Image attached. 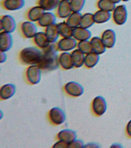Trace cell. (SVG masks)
<instances>
[{"label":"cell","mask_w":131,"mask_h":148,"mask_svg":"<svg viewBox=\"0 0 131 148\" xmlns=\"http://www.w3.org/2000/svg\"><path fill=\"white\" fill-rule=\"evenodd\" d=\"M19 30L21 35L26 38H33L37 31L35 25L30 21L21 23L19 25Z\"/></svg>","instance_id":"cell-4"},{"label":"cell","mask_w":131,"mask_h":148,"mask_svg":"<svg viewBox=\"0 0 131 148\" xmlns=\"http://www.w3.org/2000/svg\"><path fill=\"white\" fill-rule=\"evenodd\" d=\"M101 39L106 48H112L115 43V33L112 29L105 30L102 34Z\"/></svg>","instance_id":"cell-14"},{"label":"cell","mask_w":131,"mask_h":148,"mask_svg":"<svg viewBox=\"0 0 131 148\" xmlns=\"http://www.w3.org/2000/svg\"><path fill=\"white\" fill-rule=\"evenodd\" d=\"M1 62H4L6 60V55L5 52L1 51Z\"/></svg>","instance_id":"cell-38"},{"label":"cell","mask_w":131,"mask_h":148,"mask_svg":"<svg viewBox=\"0 0 131 148\" xmlns=\"http://www.w3.org/2000/svg\"><path fill=\"white\" fill-rule=\"evenodd\" d=\"M45 33L50 42L53 43L57 40L59 35L58 25L54 23L46 27L45 30Z\"/></svg>","instance_id":"cell-17"},{"label":"cell","mask_w":131,"mask_h":148,"mask_svg":"<svg viewBox=\"0 0 131 148\" xmlns=\"http://www.w3.org/2000/svg\"><path fill=\"white\" fill-rule=\"evenodd\" d=\"M111 17L110 12L100 10L94 14V19L95 23L97 24H102L107 22Z\"/></svg>","instance_id":"cell-28"},{"label":"cell","mask_w":131,"mask_h":148,"mask_svg":"<svg viewBox=\"0 0 131 148\" xmlns=\"http://www.w3.org/2000/svg\"><path fill=\"white\" fill-rule=\"evenodd\" d=\"M83 142L81 140H75L69 145V148H83L84 147Z\"/></svg>","instance_id":"cell-34"},{"label":"cell","mask_w":131,"mask_h":148,"mask_svg":"<svg viewBox=\"0 0 131 148\" xmlns=\"http://www.w3.org/2000/svg\"><path fill=\"white\" fill-rule=\"evenodd\" d=\"M126 129L128 135L131 137V120L128 123Z\"/></svg>","instance_id":"cell-36"},{"label":"cell","mask_w":131,"mask_h":148,"mask_svg":"<svg viewBox=\"0 0 131 148\" xmlns=\"http://www.w3.org/2000/svg\"><path fill=\"white\" fill-rule=\"evenodd\" d=\"M65 89L67 93L72 97H78L81 96L83 92V88L79 83L74 82L67 83Z\"/></svg>","instance_id":"cell-11"},{"label":"cell","mask_w":131,"mask_h":148,"mask_svg":"<svg viewBox=\"0 0 131 148\" xmlns=\"http://www.w3.org/2000/svg\"><path fill=\"white\" fill-rule=\"evenodd\" d=\"M15 91V86L14 84H5L1 88L0 91L1 98L3 99H9L14 95Z\"/></svg>","instance_id":"cell-24"},{"label":"cell","mask_w":131,"mask_h":148,"mask_svg":"<svg viewBox=\"0 0 131 148\" xmlns=\"http://www.w3.org/2000/svg\"><path fill=\"white\" fill-rule=\"evenodd\" d=\"M42 54V51L35 47H27L20 52L19 58L25 64H37L41 58Z\"/></svg>","instance_id":"cell-2"},{"label":"cell","mask_w":131,"mask_h":148,"mask_svg":"<svg viewBox=\"0 0 131 148\" xmlns=\"http://www.w3.org/2000/svg\"><path fill=\"white\" fill-rule=\"evenodd\" d=\"M72 12L70 1L61 0L55 11V16L60 18L68 17Z\"/></svg>","instance_id":"cell-5"},{"label":"cell","mask_w":131,"mask_h":148,"mask_svg":"<svg viewBox=\"0 0 131 148\" xmlns=\"http://www.w3.org/2000/svg\"><path fill=\"white\" fill-rule=\"evenodd\" d=\"M55 45L50 43L42 49V56L39 62L37 65L41 70L50 71L58 68L59 62Z\"/></svg>","instance_id":"cell-1"},{"label":"cell","mask_w":131,"mask_h":148,"mask_svg":"<svg viewBox=\"0 0 131 148\" xmlns=\"http://www.w3.org/2000/svg\"><path fill=\"white\" fill-rule=\"evenodd\" d=\"M99 147L98 145L94 143H88L84 146L85 148H99Z\"/></svg>","instance_id":"cell-37"},{"label":"cell","mask_w":131,"mask_h":148,"mask_svg":"<svg viewBox=\"0 0 131 148\" xmlns=\"http://www.w3.org/2000/svg\"><path fill=\"white\" fill-rule=\"evenodd\" d=\"M61 0H38L37 2V5L39 6L47 11L56 9Z\"/></svg>","instance_id":"cell-25"},{"label":"cell","mask_w":131,"mask_h":148,"mask_svg":"<svg viewBox=\"0 0 131 148\" xmlns=\"http://www.w3.org/2000/svg\"><path fill=\"white\" fill-rule=\"evenodd\" d=\"M107 105L105 99L102 96H97L94 98L92 103V110L98 116L104 114L107 110Z\"/></svg>","instance_id":"cell-7"},{"label":"cell","mask_w":131,"mask_h":148,"mask_svg":"<svg viewBox=\"0 0 131 148\" xmlns=\"http://www.w3.org/2000/svg\"><path fill=\"white\" fill-rule=\"evenodd\" d=\"M95 23L94 14L88 13L82 16L80 26L84 28L88 29L93 25Z\"/></svg>","instance_id":"cell-30"},{"label":"cell","mask_w":131,"mask_h":148,"mask_svg":"<svg viewBox=\"0 0 131 148\" xmlns=\"http://www.w3.org/2000/svg\"><path fill=\"white\" fill-rule=\"evenodd\" d=\"M32 40L34 44L37 47L42 49L46 48L51 43L48 40L45 32L37 33L35 36L32 38Z\"/></svg>","instance_id":"cell-16"},{"label":"cell","mask_w":131,"mask_h":148,"mask_svg":"<svg viewBox=\"0 0 131 148\" xmlns=\"http://www.w3.org/2000/svg\"><path fill=\"white\" fill-rule=\"evenodd\" d=\"M71 58L73 66L76 68H80L84 64V54L79 49L73 51L71 53Z\"/></svg>","instance_id":"cell-20"},{"label":"cell","mask_w":131,"mask_h":148,"mask_svg":"<svg viewBox=\"0 0 131 148\" xmlns=\"http://www.w3.org/2000/svg\"><path fill=\"white\" fill-rule=\"evenodd\" d=\"M76 40L75 39L70 38H63L55 44L57 51H64L71 50L75 48L77 46Z\"/></svg>","instance_id":"cell-6"},{"label":"cell","mask_w":131,"mask_h":148,"mask_svg":"<svg viewBox=\"0 0 131 148\" xmlns=\"http://www.w3.org/2000/svg\"><path fill=\"white\" fill-rule=\"evenodd\" d=\"M127 11L126 7L124 5H121L115 8L113 10V20L118 25L124 24L127 18Z\"/></svg>","instance_id":"cell-3"},{"label":"cell","mask_w":131,"mask_h":148,"mask_svg":"<svg viewBox=\"0 0 131 148\" xmlns=\"http://www.w3.org/2000/svg\"><path fill=\"white\" fill-rule=\"evenodd\" d=\"M64 1H71V0H64Z\"/></svg>","instance_id":"cell-42"},{"label":"cell","mask_w":131,"mask_h":148,"mask_svg":"<svg viewBox=\"0 0 131 148\" xmlns=\"http://www.w3.org/2000/svg\"><path fill=\"white\" fill-rule=\"evenodd\" d=\"M77 46H78V49L83 54H87L93 52L91 43L90 41H88V40L79 41Z\"/></svg>","instance_id":"cell-32"},{"label":"cell","mask_w":131,"mask_h":148,"mask_svg":"<svg viewBox=\"0 0 131 148\" xmlns=\"http://www.w3.org/2000/svg\"><path fill=\"white\" fill-rule=\"evenodd\" d=\"M26 77L29 82L31 84H37L41 80V69L37 65L30 66L26 71Z\"/></svg>","instance_id":"cell-8"},{"label":"cell","mask_w":131,"mask_h":148,"mask_svg":"<svg viewBox=\"0 0 131 148\" xmlns=\"http://www.w3.org/2000/svg\"><path fill=\"white\" fill-rule=\"evenodd\" d=\"M49 118L50 120L54 124H61L65 121V113L61 109L55 107L52 109L49 112Z\"/></svg>","instance_id":"cell-12"},{"label":"cell","mask_w":131,"mask_h":148,"mask_svg":"<svg viewBox=\"0 0 131 148\" xmlns=\"http://www.w3.org/2000/svg\"><path fill=\"white\" fill-rule=\"evenodd\" d=\"M1 5L7 10H15L21 9L25 4L24 0H2Z\"/></svg>","instance_id":"cell-13"},{"label":"cell","mask_w":131,"mask_h":148,"mask_svg":"<svg viewBox=\"0 0 131 148\" xmlns=\"http://www.w3.org/2000/svg\"><path fill=\"white\" fill-rule=\"evenodd\" d=\"M93 52L99 54L104 53L106 49V47L103 44L101 38L98 37H95L91 39L90 41Z\"/></svg>","instance_id":"cell-22"},{"label":"cell","mask_w":131,"mask_h":148,"mask_svg":"<svg viewBox=\"0 0 131 148\" xmlns=\"http://www.w3.org/2000/svg\"><path fill=\"white\" fill-rule=\"evenodd\" d=\"M56 16L51 12H45L37 22V24L41 27H46L54 24L56 21Z\"/></svg>","instance_id":"cell-21"},{"label":"cell","mask_w":131,"mask_h":148,"mask_svg":"<svg viewBox=\"0 0 131 148\" xmlns=\"http://www.w3.org/2000/svg\"><path fill=\"white\" fill-rule=\"evenodd\" d=\"M98 7L100 10L108 12L113 11L115 8V3L110 0H99L97 3Z\"/></svg>","instance_id":"cell-31"},{"label":"cell","mask_w":131,"mask_h":148,"mask_svg":"<svg viewBox=\"0 0 131 148\" xmlns=\"http://www.w3.org/2000/svg\"><path fill=\"white\" fill-rule=\"evenodd\" d=\"M86 0H71L70 5L72 12H79L84 5Z\"/></svg>","instance_id":"cell-33"},{"label":"cell","mask_w":131,"mask_h":148,"mask_svg":"<svg viewBox=\"0 0 131 148\" xmlns=\"http://www.w3.org/2000/svg\"><path fill=\"white\" fill-rule=\"evenodd\" d=\"M58 62L64 69H71L74 66L71 58V54L66 52L60 54L58 57Z\"/></svg>","instance_id":"cell-23"},{"label":"cell","mask_w":131,"mask_h":148,"mask_svg":"<svg viewBox=\"0 0 131 148\" xmlns=\"http://www.w3.org/2000/svg\"><path fill=\"white\" fill-rule=\"evenodd\" d=\"M81 17L80 12H72L67 18L66 23L72 28L77 27L80 25Z\"/></svg>","instance_id":"cell-26"},{"label":"cell","mask_w":131,"mask_h":148,"mask_svg":"<svg viewBox=\"0 0 131 148\" xmlns=\"http://www.w3.org/2000/svg\"><path fill=\"white\" fill-rule=\"evenodd\" d=\"M69 144L60 140L54 145L53 148H69Z\"/></svg>","instance_id":"cell-35"},{"label":"cell","mask_w":131,"mask_h":148,"mask_svg":"<svg viewBox=\"0 0 131 148\" xmlns=\"http://www.w3.org/2000/svg\"><path fill=\"white\" fill-rule=\"evenodd\" d=\"M1 51L4 52L10 49L12 45V38L10 33L1 32L0 36Z\"/></svg>","instance_id":"cell-18"},{"label":"cell","mask_w":131,"mask_h":148,"mask_svg":"<svg viewBox=\"0 0 131 148\" xmlns=\"http://www.w3.org/2000/svg\"><path fill=\"white\" fill-rule=\"evenodd\" d=\"M77 138L76 134L74 131L70 130H64L58 133V138L60 140L62 141L69 145L75 140Z\"/></svg>","instance_id":"cell-19"},{"label":"cell","mask_w":131,"mask_h":148,"mask_svg":"<svg viewBox=\"0 0 131 148\" xmlns=\"http://www.w3.org/2000/svg\"><path fill=\"white\" fill-rule=\"evenodd\" d=\"M99 59V55L94 52L88 53L85 56V66L88 68H92L97 64Z\"/></svg>","instance_id":"cell-27"},{"label":"cell","mask_w":131,"mask_h":148,"mask_svg":"<svg viewBox=\"0 0 131 148\" xmlns=\"http://www.w3.org/2000/svg\"><path fill=\"white\" fill-rule=\"evenodd\" d=\"M44 12V9L39 6L37 5L28 9L25 15L27 18L26 19L30 21L37 22Z\"/></svg>","instance_id":"cell-10"},{"label":"cell","mask_w":131,"mask_h":148,"mask_svg":"<svg viewBox=\"0 0 131 148\" xmlns=\"http://www.w3.org/2000/svg\"><path fill=\"white\" fill-rule=\"evenodd\" d=\"M110 1H111L112 2H113L114 3H115L116 4V3H119L121 0H110Z\"/></svg>","instance_id":"cell-40"},{"label":"cell","mask_w":131,"mask_h":148,"mask_svg":"<svg viewBox=\"0 0 131 148\" xmlns=\"http://www.w3.org/2000/svg\"><path fill=\"white\" fill-rule=\"evenodd\" d=\"M72 36L76 40L83 41L89 39L91 36V33L87 29L77 27L73 29Z\"/></svg>","instance_id":"cell-15"},{"label":"cell","mask_w":131,"mask_h":148,"mask_svg":"<svg viewBox=\"0 0 131 148\" xmlns=\"http://www.w3.org/2000/svg\"><path fill=\"white\" fill-rule=\"evenodd\" d=\"M59 35L63 38H70L72 36L73 28L65 23L57 24Z\"/></svg>","instance_id":"cell-29"},{"label":"cell","mask_w":131,"mask_h":148,"mask_svg":"<svg viewBox=\"0 0 131 148\" xmlns=\"http://www.w3.org/2000/svg\"><path fill=\"white\" fill-rule=\"evenodd\" d=\"M16 27V23L14 18L10 15H5L1 17V31L3 32H12Z\"/></svg>","instance_id":"cell-9"},{"label":"cell","mask_w":131,"mask_h":148,"mask_svg":"<svg viewBox=\"0 0 131 148\" xmlns=\"http://www.w3.org/2000/svg\"><path fill=\"white\" fill-rule=\"evenodd\" d=\"M111 147L112 148H121L122 147L121 146V145L118 144V143H115V144H113Z\"/></svg>","instance_id":"cell-39"},{"label":"cell","mask_w":131,"mask_h":148,"mask_svg":"<svg viewBox=\"0 0 131 148\" xmlns=\"http://www.w3.org/2000/svg\"><path fill=\"white\" fill-rule=\"evenodd\" d=\"M121 1H124V2H127V1H128L129 0H121Z\"/></svg>","instance_id":"cell-41"}]
</instances>
